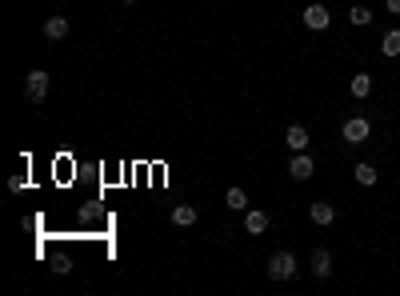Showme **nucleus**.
<instances>
[{"mask_svg":"<svg viewBox=\"0 0 400 296\" xmlns=\"http://www.w3.org/2000/svg\"><path fill=\"white\" fill-rule=\"evenodd\" d=\"M24 97H29L32 104H40V100L48 97V72L45 68H32L29 76H24Z\"/></svg>","mask_w":400,"mask_h":296,"instance_id":"obj_3","label":"nucleus"},{"mask_svg":"<svg viewBox=\"0 0 400 296\" xmlns=\"http://www.w3.org/2000/svg\"><path fill=\"white\" fill-rule=\"evenodd\" d=\"M333 24V13L324 8V4H308L304 8V28H312V33H324Z\"/></svg>","mask_w":400,"mask_h":296,"instance_id":"obj_4","label":"nucleus"},{"mask_svg":"<svg viewBox=\"0 0 400 296\" xmlns=\"http://www.w3.org/2000/svg\"><path fill=\"white\" fill-rule=\"evenodd\" d=\"M8 188H13V192H24V188H29V176H24V172H13V176H8Z\"/></svg>","mask_w":400,"mask_h":296,"instance_id":"obj_17","label":"nucleus"},{"mask_svg":"<svg viewBox=\"0 0 400 296\" xmlns=\"http://www.w3.org/2000/svg\"><path fill=\"white\" fill-rule=\"evenodd\" d=\"M368 136H372V120H368V116H349V120H344V145H365Z\"/></svg>","mask_w":400,"mask_h":296,"instance_id":"obj_2","label":"nucleus"},{"mask_svg":"<svg viewBox=\"0 0 400 296\" xmlns=\"http://www.w3.org/2000/svg\"><path fill=\"white\" fill-rule=\"evenodd\" d=\"M285 145L292 148V152H308V145H312V136H308V129H304V124H288V132H285Z\"/></svg>","mask_w":400,"mask_h":296,"instance_id":"obj_6","label":"nucleus"},{"mask_svg":"<svg viewBox=\"0 0 400 296\" xmlns=\"http://www.w3.org/2000/svg\"><path fill=\"white\" fill-rule=\"evenodd\" d=\"M352 172H356V184H365V188H372V184H376V176H381V172H376V165H368V161H360Z\"/></svg>","mask_w":400,"mask_h":296,"instance_id":"obj_15","label":"nucleus"},{"mask_svg":"<svg viewBox=\"0 0 400 296\" xmlns=\"http://www.w3.org/2000/svg\"><path fill=\"white\" fill-rule=\"evenodd\" d=\"M349 20L356 24V28H368V24H372V8H368V4H352Z\"/></svg>","mask_w":400,"mask_h":296,"instance_id":"obj_16","label":"nucleus"},{"mask_svg":"<svg viewBox=\"0 0 400 296\" xmlns=\"http://www.w3.org/2000/svg\"><path fill=\"white\" fill-rule=\"evenodd\" d=\"M384 8H388L392 17H400V0H384Z\"/></svg>","mask_w":400,"mask_h":296,"instance_id":"obj_18","label":"nucleus"},{"mask_svg":"<svg viewBox=\"0 0 400 296\" xmlns=\"http://www.w3.org/2000/svg\"><path fill=\"white\" fill-rule=\"evenodd\" d=\"M224 204H228L232 213H248V192H244V188H228V192H224Z\"/></svg>","mask_w":400,"mask_h":296,"instance_id":"obj_12","label":"nucleus"},{"mask_svg":"<svg viewBox=\"0 0 400 296\" xmlns=\"http://www.w3.org/2000/svg\"><path fill=\"white\" fill-rule=\"evenodd\" d=\"M125 4H136V0H125Z\"/></svg>","mask_w":400,"mask_h":296,"instance_id":"obj_19","label":"nucleus"},{"mask_svg":"<svg viewBox=\"0 0 400 296\" xmlns=\"http://www.w3.org/2000/svg\"><path fill=\"white\" fill-rule=\"evenodd\" d=\"M381 52L392 60V56H400V28H388V33L381 36Z\"/></svg>","mask_w":400,"mask_h":296,"instance_id":"obj_14","label":"nucleus"},{"mask_svg":"<svg viewBox=\"0 0 400 296\" xmlns=\"http://www.w3.org/2000/svg\"><path fill=\"white\" fill-rule=\"evenodd\" d=\"M312 277L317 280L333 277V252H328V248H312Z\"/></svg>","mask_w":400,"mask_h":296,"instance_id":"obj_7","label":"nucleus"},{"mask_svg":"<svg viewBox=\"0 0 400 296\" xmlns=\"http://www.w3.org/2000/svg\"><path fill=\"white\" fill-rule=\"evenodd\" d=\"M168 216H173V224H176V229H192V224H196V216H200V213H196L192 204H176V208H173Z\"/></svg>","mask_w":400,"mask_h":296,"instance_id":"obj_9","label":"nucleus"},{"mask_svg":"<svg viewBox=\"0 0 400 296\" xmlns=\"http://www.w3.org/2000/svg\"><path fill=\"white\" fill-rule=\"evenodd\" d=\"M308 216H312V224H320V229H328V224L336 220V208H333V204H324V200H317V204L308 208Z\"/></svg>","mask_w":400,"mask_h":296,"instance_id":"obj_8","label":"nucleus"},{"mask_svg":"<svg viewBox=\"0 0 400 296\" xmlns=\"http://www.w3.org/2000/svg\"><path fill=\"white\" fill-rule=\"evenodd\" d=\"M312 172H317L312 156H308V152H292V161H288V176H292V181H312Z\"/></svg>","mask_w":400,"mask_h":296,"instance_id":"obj_5","label":"nucleus"},{"mask_svg":"<svg viewBox=\"0 0 400 296\" xmlns=\"http://www.w3.org/2000/svg\"><path fill=\"white\" fill-rule=\"evenodd\" d=\"M45 36H48V40H64V36H68V20H64V17H48L45 20Z\"/></svg>","mask_w":400,"mask_h":296,"instance_id":"obj_13","label":"nucleus"},{"mask_svg":"<svg viewBox=\"0 0 400 296\" xmlns=\"http://www.w3.org/2000/svg\"><path fill=\"white\" fill-rule=\"evenodd\" d=\"M244 229L253 232V236H260V232L269 229V213H260V208H248V213H244Z\"/></svg>","mask_w":400,"mask_h":296,"instance_id":"obj_10","label":"nucleus"},{"mask_svg":"<svg viewBox=\"0 0 400 296\" xmlns=\"http://www.w3.org/2000/svg\"><path fill=\"white\" fill-rule=\"evenodd\" d=\"M349 92H352V100H365L368 92H372V76H368V72H356L349 84Z\"/></svg>","mask_w":400,"mask_h":296,"instance_id":"obj_11","label":"nucleus"},{"mask_svg":"<svg viewBox=\"0 0 400 296\" xmlns=\"http://www.w3.org/2000/svg\"><path fill=\"white\" fill-rule=\"evenodd\" d=\"M264 272H269V280H292L296 277V256H292L288 248H280V252L269 256V268H264Z\"/></svg>","mask_w":400,"mask_h":296,"instance_id":"obj_1","label":"nucleus"}]
</instances>
